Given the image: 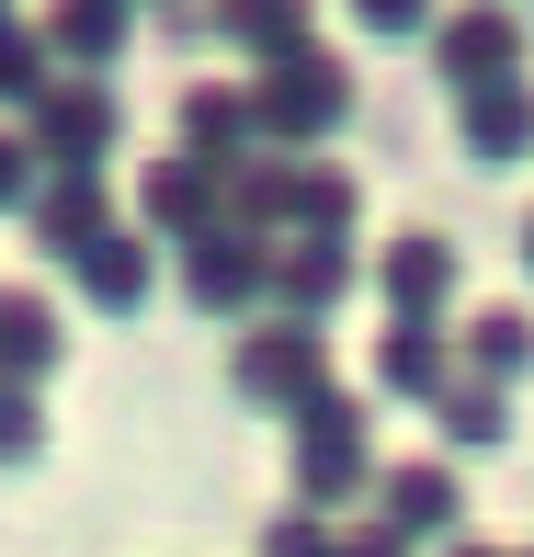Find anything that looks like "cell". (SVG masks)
<instances>
[{"label":"cell","mask_w":534,"mask_h":557,"mask_svg":"<svg viewBox=\"0 0 534 557\" xmlns=\"http://www.w3.org/2000/svg\"><path fill=\"white\" fill-rule=\"evenodd\" d=\"M125 227H137V239H206V227H216V171H194L183 148L148 160L137 171V216H125Z\"/></svg>","instance_id":"obj_14"},{"label":"cell","mask_w":534,"mask_h":557,"mask_svg":"<svg viewBox=\"0 0 534 557\" xmlns=\"http://www.w3.org/2000/svg\"><path fill=\"white\" fill-rule=\"evenodd\" d=\"M455 148H467L477 171L534 160V81H489V91H467V103H455Z\"/></svg>","instance_id":"obj_15"},{"label":"cell","mask_w":534,"mask_h":557,"mask_svg":"<svg viewBox=\"0 0 534 557\" xmlns=\"http://www.w3.org/2000/svg\"><path fill=\"white\" fill-rule=\"evenodd\" d=\"M364 227V183H352L341 160H296L285 183V239H352Z\"/></svg>","instance_id":"obj_19"},{"label":"cell","mask_w":534,"mask_h":557,"mask_svg":"<svg viewBox=\"0 0 534 557\" xmlns=\"http://www.w3.org/2000/svg\"><path fill=\"white\" fill-rule=\"evenodd\" d=\"M46 58H58V81H114L125 46H137V12L125 0H46Z\"/></svg>","instance_id":"obj_11"},{"label":"cell","mask_w":534,"mask_h":557,"mask_svg":"<svg viewBox=\"0 0 534 557\" xmlns=\"http://www.w3.org/2000/svg\"><path fill=\"white\" fill-rule=\"evenodd\" d=\"M455 375V342L444 331H387L375 342V398H398V410H432Z\"/></svg>","instance_id":"obj_20"},{"label":"cell","mask_w":534,"mask_h":557,"mask_svg":"<svg viewBox=\"0 0 534 557\" xmlns=\"http://www.w3.org/2000/svg\"><path fill=\"white\" fill-rule=\"evenodd\" d=\"M114 137H125V91L114 81H46V103L23 114L35 171H103Z\"/></svg>","instance_id":"obj_6"},{"label":"cell","mask_w":534,"mask_h":557,"mask_svg":"<svg viewBox=\"0 0 534 557\" xmlns=\"http://www.w3.org/2000/svg\"><path fill=\"white\" fill-rule=\"evenodd\" d=\"M364 285L387 296V331H455V285H467V262H455L444 227H387V250L364 262Z\"/></svg>","instance_id":"obj_3"},{"label":"cell","mask_w":534,"mask_h":557,"mask_svg":"<svg viewBox=\"0 0 534 557\" xmlns=\"http://www.w3.org/2000/svg\"><path fill=\"white\" fill-rule=\"evenodd\" d=\"M23 227H35L46 262H80V250L103 239V227H125V216H114V183H103V171H46L35 206H23Z\"/></svg>","instance_id":"obj_12"},{"label":"cell","mask_w":534,"mask_h":557,"mask_svg":"<svg viewBox=\"0 0 534 557\" xmlns=\"http://www.w3.org/2000/svg\"><path fill=\"white\" fill-rule=\"evenodd\" d=\"M364 35H432V0H352Z\"/></svg>","instance_id":"obj_26"},{"label":"cell","mask_w":534,"mask_h":557,"mask_svg":"<svg viewBox=\"0 0 534 557\" xmlns=\"http://www.w3.org/2000/svg\"><path fill=\"white\" fill-rule=\"evenodd\" d=\"M444 557H512V546H477V535H455V546H444Z\"/></svg>","instance_id":"obj_28"},{"label":"cell","mask_w":534,"mask_h":557,"mask_svg":"<svg viewBox=\"0 0 534 557\" xmlns=\"http://www.w3.org/2000/svg\"><path fill=\"white\" fill-rule=\"evenodd\" d=\"M375 490V421L352 387H319L308 410H296V467H285V500L319 523H341V500Z\"/></svg>","instance_id":"obj_2"},{"label":"cell","mask_w":534,"mask_h":557,"mask_svg":"<svg viewBox=\"0 0 534 557\" xmlns=\"http://www.w3.org/2000/svg\"><path fill=\"white\" fill-rule=\"evenodd\" d=\"M432 69H444L455 103L489 91V81H523V12L512 0H455V12H432Z\"/></svg>","instance_id":"obj_7"},{"label":"cell","mask_w":534,"mask_h":557,"mask_svg":"<svg viewBox=\"0 0 534 557\" xmlns=\"http://www.w3.org/2000/svg\"><path fill=\"white\" fill-rule=\"evenodd\" d=\"M46 81H58V58H46L35 23H0V125H23L46 103Z\"/></svg>","instance_id":"obj_22"},{"label":"cell","mask_w":534,"mask_h":557,"mask_svg":"<svg viewBox=\"0 0 534 557\" xmlns=\"http://www.w3.org/2000/svg\"><path fill=\"white\" fill-rule=\"evenodd\" d=\"M35 183H46V171H35V148H23V125H0V216L35 206Z\"/></svg>","instance_id":"obj_25"},{"label":"cell","mask_w":534,"mask_h":557,"mask_svg":"<svg viewBox=\"0 0 534 557\" xmlns=\"http://www.w3.org/2000/svg\"><path fill=\"white\" fill-rule=\"evenodd\" d=\"M330 535H341V523H319V512H273L262 523V557H330Z\"/></svg>","instance_id":"obj_24"},{"label":"cell","mask_w":534,"mask_h":557,"mask_svg":"<svg viewBox=\"0 0 534 557\" xmlns=\"http://www.w3.org/2000/svg\"><path fill=\"white\" fill-rule=\"evenodd\" d=\"M512 557H534V546H512Z\"/></svg>","instance_id":"obj_32"},{"label":"cell","mask_w":534,"mask_h":557,"mask_svg":"<svg viewBox=\"0 0 534 557\" xmlns=\"http://www.w3.org/2000/svg\"><path fill=\"white\" fill-rule=\"evenodd\" d=\"M125 12H137V23H148V12H171V0H125Z\"/></svg>","instance_id":"obj_29"},{"label":"cell","mask_w":534,"mask_h":557,"mask_svg":"<svg viewBox=\"0 0 534 557\" xmlns=\"http://www.w3.org/2000/svg\"><path fill=\"white\" fill-rule=\"evenodd\" d=\"M262 262H273V239H250V227H206V239H183V308L194 319H262Z\"/></svg>","instance_id":"obj_9"},{"label":"cell","mask_w":534,"mask_h":557,"mask_svg":"<svg viewBox=\"0 0 534 557\" xmlns=\"http://www.w3.org/2000/svg\"><path fill=\"white\" fill-rule=\"evenodd\" d=\"M523 273H534V216H523Z\"/></svg>","instance_id":"obj_30"},{"label":"cell","mask_w":534,"mask_h":557,"mask_svg":"<svg viewBox=\"0 0 534 557\" xmlns=\"http://www.w3.org/2000/svg\"><path fill=\"white\" fill-rule=\"evenodd\" d=\"M330 387V331H285V319H250L239 352H227V398L239 410H308V398Z\"/></svg>","instance_id":"obj_5"},{"label":"cell","mask_w":534,"mask_h":557,"mask_svg":"<svg viewBox=\"0 0 534 557\" xmlns=\"http://www.w3.org/2000/svg\"><path fill=\"white\" fill-rule=\"evenodd\" d=\"M58 352H69L58 296H23V285H0V387H46V375H58Z\"/></svg>","instance_id":"obj_18"},{"label":"cell","mask_w":534,"mask_h":557,"mask_svg":"<svg viewBox=\"0 0 534 557\" xmlns=\"http://www.w3.org/2000/svg\"><path fill=\"white\" fill-rule=\"evenodd\" d=\"M0 23H12V0H0Z\"/></svg>","instance_id":"obj_31"},{"label":"cell","mask_w":534,"mask_h":557,"mask_svg":"<svg viewBox=\"0 0 534 557\" xmlns=\"http://www.w3.org/2000/svg\"><path fill=\"white\" fill-rule=\"evenodd\" d=\"M171 137H183V160L194 171H239L250 148H262V125H250V81H194L183 103H171Z\"/></svg>","instance_id":"obj_10"},{"label":"cell","mask_w":534,"mask_h":557,"mask_svg":"<svg viewBox=\"0 0 534 557\" xmlns=\"http://www.w3.org/2000/svg\"><path fill=\"white\" fill-rule=\"evenodd\" d=\"M352 296H364V250H352V239H273L262 319H285V331H330Z\"/></svg>","instance_id":"obj_4"},{"label":"cell","mask_w":534,"mask_h":557,"mask_svg":"<svg viewBox=\"0 0 534 557\" xmlns=\"http://www.w3.org/2000/svg\"><path fill=\"white\" fill-rule=\"evenodd\" d=\"M330 557H421V546H398V535H387V523H375V512H364V523H341V535H330Z\"/></svg>","instance_id":"obj_27"},{"label":"cell","mask_w":534,"mask_h":557,"mask_svg":"<svg viewBox=\"0 0 534 557\" xmlns=\"http://www.w3.org/2000/svg\"><path fill=\"white\" fill-rule=\"evenodd\" d=\"M444 342H455V375H477V387H500V398L534 375V319L523 308H477V319H455Z\"/></svg>","instance_id":"obj_17"},{"label":"cell","mask_w":534,"mask_h":557,"mask_svg":"<svg viewBox=\"0 0 534 557\" xmlns=\"http://www.w3.org/2000/svg\"><path fill=\"white\" fill-rule=\"evenodd\" d=\"M352 103H364V81H352L341 46H296V58L250 69V125H262L273 160H330V137L352 125Z\"/></svg>","instance_id":"obj_1"},{"label":"cell","mask_w":534,"mask_h":557,"mask_svg":"<svg viewBox=\"0 0 534 557\" xmlns=\"http://www.w3.org/2000/svg\"><path fill=\"white\" fill-rule=\"evenodd\" d=\"M432 433H444L455 455H500V444H512V398L477 387V375H444V398H432Z\"/></svg>","instance_id":"obj_21"},{"label":"cell","mask_w":534,"mask_h":557,"mask_svg":"<svg viewBox=\"0 0 534 557\" xmlns=\"http://www.w3.org/2000/svg\"><path fill=\"white\" fill-rule=\"evenodd\" d=\"M69 273H80V296H91L103 319H137L148 296H160V250H148L137 227H103V239H91V250H80Z\"/></svg>","instance_id":"obj_16"},{"label":"cell","mask_w":534,"mask_h":557,"mask_svg":"<svg viewBox=\"0 0 534 557\" xmlns=\"http://www.w3.org/2000/svg\"><path fill=\"white\" fill-rule=\"evenodd\" d=\"M375 523H387L398 546H455L467 535V478L444 467V455H398V467H375Z\"/></svg>","instance_id":"obj_8"},{"label":"cell","mask_w":534,"mask_h":557,"mask_svg":"<svg viewBox=\"0 0 534 557\" xmlns=\"http://www.w3.org/2000/svg\"><path fill=\"white\" fill-rule=\"evenodd\" d=\"M206 46H239L250 69L319 46V0H206Z\"/></svg>","instance_id":"obj_13"},{"label":"cell","mask_w":534,"mask_h":557,"mask_svg":"<svg viewBox=\"0 0 534 557\" xmlns=\"http://www.w3.org/2000/svg\"><path fill=\"white\" fill-rule=\"evenodd\" d=\"M46 455V410H35V387H0V467H35Z\"/></svg>","instance_id":"obj_23"}]
</instances>
